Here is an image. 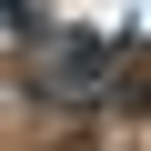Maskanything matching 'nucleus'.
<instances>
[{
  "mask_svg": "<svg viewBox=\"0 0 151 151\" xmlns=\"http://www.w3.org/2000/svg\"><path fill=\"white\" fill-rule=\"evenodd\" d=\"M101 81H111V40H91V30L50 40V70H40V91H50V101H91Z\"/></svg>",
  "mask_w": 151,
  "mask_h": 151,
  "instance_id": "f257e3e1",
  "label": "nucleus"
}]
</instances>
